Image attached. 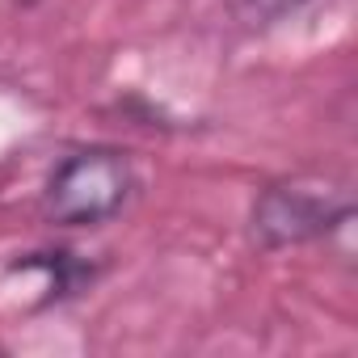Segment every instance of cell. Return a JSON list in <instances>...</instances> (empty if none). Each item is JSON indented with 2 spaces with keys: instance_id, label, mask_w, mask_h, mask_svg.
I'll return each mask as SVG.
<instances>
[{
  "instance_id": "1",
  "label": "cell",
  "mask_w": 358,
  "mask_h": 358,
  "mask_svg": "<svg viewBox=\"0 0 358 358\" xmlns=\"http://www.w3.org/2000/svg\"><path fill=\"white\" fill-rule=\"evenodd\" d=\"M135 190V169L114 148H76L68 152L43 190V211L59 228H97L114 220Z\"/></svg>"
},
{
  "instance_id": "2",
  "label": "cell",
  "mask_w": 358,
  "mask_h": 358,
  "mask_svg": "<svg viewBox=\"0 0 358 358\" xmlns=\"http://www.w3.org/2000/svg\"><path fill=\"white\" fill-rule=\"evenodd\" d=\"M354 211L337 194H320L308 186H270L253 207V241L262 249H287L316 236H329L333 228H350Z\"/></svg>"
},
{
  "instance_id": "3",
  "label": "cell",
  "mask_w": 358,
  "mask_h": 358,
  "mask_svg": "<svg viewBox=\"0 0 358 358\" xmlns=\"http://www.w3.org/2000/svg\"><path fill=\"white\" fill-rule=\"evenodd\" d=\"M303 0H241V9L249 13V22L257 26H270V22H282L287 13H295Z\"/></svg>"
}]
</instances>
